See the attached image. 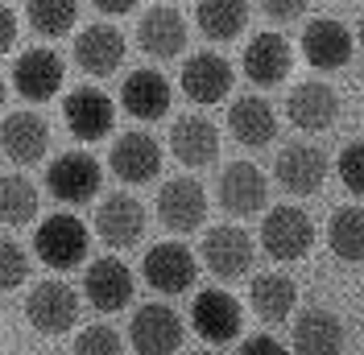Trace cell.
<instances>
[{
  "instance_id": "6da1fadb",
  "label": "cell",
  "mask_w": 364,
  "mask_h": 355,
  "mask_svg": "<svg viewBox=\"0 0 364 355\" xmlns=\"http://www.w3.org/2000/svg\"><path fill=\"white\" fill-rule=\"evenodd\" d=\"M87 248H91V236H87V227H83V219H75L67 211L46 215L38 223V231H33L38 261L50 268H58V273H70L75 265H83L87 261Z\"/></svg>"
},
{
  "instance_id": "7a4b0ae2",
  "label": "cell",
  "mask_w": 364,
  "mask_h": 355,
  "mask_svg": "<svg viewBox=\"0 0 364 355\" xmlns=\"http://www.w3.org/2000/svg\"><path fill=\"white\" fill-rule=\"evenodd\" d=\"M261 248L269 252L273 261H302L311 248H315V223L302 207H273L265 215V227H261Z\"/></svg>"
},
{
  "instance_id": "3957f363",
  "label": "cell",
  "mask_w": 364,
  "mask_h": 355,
  "mask_svg": "<svg viewBox=\"0 0 364 355\" xmlns=\"http://www.w3.org/2000/svg\"><path fill=\"white\" fill-rule=\"evenodd\" d=\"M141 273H145V285L174 297V293H191L195 289V277H199V265H195V252L178 240H161L145 252L141 261Z\"/></svg>"
},
{
  "instance_id": "277c9868",
  "label": "cell",
  "mask_w": 364,
  "mask_h": 355,
  "mask_svg": "<svg viewBox=\"0 0 364 355\" xmlns=\"http://www.w3.org/2000/svg\"><path fill=\"white\" fill-rule=\"evenodd\" d=\"M25 318L33 322V331L42 334H67L75 322H79V293L50 277V281H38L33 293L25 297Z\"/></svg>"
},
{
  "instance_id": "5b68a950",
  "label": "cell",
  "mask_w": 364,
  "mask_h": 355,
  "mask_svg": "<svg viewBox=\"0 0 364 355\" xmlns=\"http://www.w3.org/2000/svg\"><path fill=\"white\" fill-rule=\"evenodd\" d=\"M191 322H195V331H199L203 343L224 347V343H232L236 334L245 331V310L224 289H199V297L191 302Z\"/></svg>"
},
{
  "instance_id": "8992f818",
  "label": "cell",
  "mask_w": 364,
  "mask_h": 355,
  "mask_svg": "<svg viewBox=\"0 0 364 355\" xmlns=\"http://www.w3.org/2000/svg\"><path fill=\"white\" fill-rule=\"evenodd\" d=\"M257 261V248H252V236L245 227H232V223H220L203 236V265L220 277V281H236L245 277Z\"/></svg>"
},
{
  "instance_id": "52a82bcc",
  "label": "cell",
  "mask_w": 364,
  "mask_h": 355,
  "mask_svg": "<svg viewBox=\"0 0 364 355\" xmlns=\"http://www.w3.org/2000/svg\"><path fill=\"white\" fill-rule=\"evenodd\" d=\"M182 318L178 310H170L166 302H149L133 314V327H129V339H133L136 355H174L182 347Z\"/></svg>"
},
{
  "instance_id": "ba28073f",
  "label": "cell",
  "mask_w": 364,
  "mask_h": 355,
  "mask_svg": "<svg viewBox=\"0 0 364 355\" xmlns=\"http://www.w3.org/2000/svg\"><path fill=\"white\" fill-rule=\"evenodd\" d=\"M63 54L58 50H50V45H33V50H25L21 58H17V67H13V87L21 99H33V104H42V99H54L58 91H63Z\"/></svg>"
},
{
  "instance_id": "9c48e42d",
  "label": "cell",
  "mask_w": 364,
  "mask_h": 355,
  "mask_svg": "<svg viewBox=\"0 0 364 355\" xmlns=\"http://www.w3.org/2000/svg\"><path fill=\"white\" fill-rule=\"evenodd\" d=\"M63 120L79 141H104L116 129V104L100 87H75L63 99Z\"/></svg>"
},
{
  "instance_id": "30bf717a",
  "label": "cell",
  "mask_w": 364,
  "mask_h": 355,
  "mask_svg": "<svg viewBox=\"0 0 364 355\" xmlns=\"http://www.w3.org/2000/svg\"><path fill=\"white\" fill-rule=\"evenodd\" d=\"M124 54H129V45H124V33L116 29V25H87L79 38H75V67L91 75V79H108L116 70L124 67Z\"/></svg>"
},
{
  "instance_id": "8fae6325",
  "label": "cell",
  "mask_w": 364,
  "mask_h": 355,
  "mask_svg": "<svg viewBox=\"0 0 364 355\" xmlns=\"http://www.w3.org/2000/svg\"><path fill=\"white\" fill-rule=\"evenodd\" d=\"M352 29L336 17H315L302 29V58L315 70H343L352 62Z\"/></svg>"
},
{
  "instance_id": "7c38bea8",
  "label": "cell",
  "mask_w": 364,
  "mask_h": 355,
  "mask_svg": "<svg viewBox=\"0 0 364 355\" xmlns=\"http://www.w3.org/2000/svg\"><path fill=\"white\" fill-rule=\"evenodd\" d=\"M178 87L191 104H203V108L207 104H220L232 91V62H228L224 54H215V50L191 54L178 75Z\"/></svg>"
},
{
  "instance_id": "4fadbf2b",
  "label": "cell",
  "mask_w": 364,
  "mask_h": 355,
  "mask_svg": "<svg viewBox=\"0 0 364 355\" xmlns=\"http://www.w3.org/2000/svg\"><path fill=\"white\" fill-rule=\"evenodd\" d=\"M158 219L170 231H195L207 219V190L199 178H170L158 190Z\"/></svg>"
},
{
  "instance_id": "5bb4252c",
  "label": "cell",
  "mask_w": 364,
  "mask_h": 355,
  "mask_svg": "<svg viewBox=\"0 0 364 355\" xmlns=\"http://www.w3.org/2000/svg\"><path fill=\"white\" fill-rule=\"evenodd\" d=\"M286 116L302 133H323V129H331L340 120V91L331 87V83L306 79V83H298L286 95Z\"/></svg>"
},
{
  "instance_id": "9a60e30c",
  "label": "cell",
  "mask_w": 364,
  "mask_h": 355,
  "mask_svg": "<svg viewBox=\"0 0 364 355\" xmlns=\"http://www.w3.org/2000/svg\"><path fill=\"white\" fill-rule=\"evenodd\" d=\"M273 174L282 182V190L286 195H315L318 186H323V178H327V153L311 145V141H294V145H286L277 161H273Z\"/></svg>"
},
{
  "instance_id": "2e32d148",
  "label": "cell",
  "mask_w": 364,
  "mask_h": 355,
  "mask_svg": "<svg viewBox=\"0 0 364 355\" xmlns=\"http://www.w3.org/2000/svg\"><path fill=\"white\" fill-rule=\"evenodd\" d=\"M46 190L63 202H87L100 195V161L91 153H63L46 170Z\"/></svg>"
},
{
  "instance_id": "e0dca14e",
  "label": "cell",
  "mask_w": 364,
  "mask_h": 355,
  "mask_svg": "<svg viewBox=\"0 0 364 355\" xmlns=\"http://www.w3.org/2000/svg\"><path fill=\"white\" fill-rule=\"evenodd\" d=\"M215 199L228 215H257L265 199H269V186H265V174L252 165V161H232L220 170V182H215Z\"/></svg>"
},
{
  "instance_id": "ac0fdd59",
  "label": "cell",
  "mask_w": 364,
  "mask_h": 355,
  "mask_svg": "<svg viewBox=\"0 0 364 355\" xmlns=\"http://www.w3.org/2000/svg\"><path fill=\"white\" fill-rule=\"evenodd\" d=\"M186 17H182L174 4H158V9H149L141 25H136V45L149 54V58H178L182 50H186Z\"/></svg>"
},
{
  "instance_id": "d6986e66",
  "label": "cell",
  "mask_w": 364,
  "mask_h": 355,
  "mask_svg": "<svg viewBox=\"0 0 364 355\" xmlns=\"http://www.w3.org/2000/svg\"><path fill=\"white\" fill-rule=\"evenodd\" d=\"M108 165H112V174L120 178V182L145 186V182H154L158 170H161V145L149 133H124L112 145Z\"/></svg>"
},
{
  "instance_id": "ffe728a7",
  "label": "cell",
  "mask_w": 364,
  "mask_h": 355,
  "mask_svg": "<svg viewBox=\"0 0 364 355\" xmlns=\"http://www.w3.org/2000/svg\"><path fill=\"white\" fill-rule=\"evenodd\" d=\"M95 231L108 248H133L145 236V207L133 195H108L95 211Z\"/></svg>"
},
{
  "instance_id": "44dd1931",
  "label": "cell",
  "mask_w": 364,
  "mask_h": 355,
  "mask_svg": "<svg viewBox=\"0 0 364 355\" xmlns=\"http://www.w3.org/2000/svg\"><path fill=\"white\" fill-rule=\"evenodd\" d=\"M170 153L178 157L186 170L211 165V161L220 157V133H215V124H211L207 116H199V111L178 116L174 129H170Z\"/></svg>"
},
{
  "instance_id": "7402d4cb",
  "label": "cell",
  "mask_w": 364,
  "mask_h": 355,
  "mask_svg": "<svg viewBox=\"0 0 364 355\" xmlns=\"http://www.w3.org/2000/svg\"><path fill=\"white\" fill-rule=\"evenodd\" d=\"M240 67L249 75V83H257V87H277V83H286V75L294 67V50H290V42L282 33H257L245 45V62Z\"/></svg>"
},
{
  "instance_id": "603a6c76",
  "label": "cell",
  "mask_w": 364,
  "mask_h": 355,
  "mask_svg": "<svg viewBox=\"0 0 364 355\" xmlns=\"http://www.w3.org/2000/svg\"><path fill=\"white\" fill-rule=\"evenodd\" d=\"M83 293H87V302L100 314H116V310H124L129 297H133V273L120 265L116 256H104V261L87 265Z\"/></svg>"
},
{
  "instance_id": "cb8c5ba5",
  "label": "cell",
  "mask_w": 364,
  "mask_h": 355,
  "mask_svg": "<svg viewBox=\"0 0 364 355\" xmlns=\"http://www.w3.org/2000/svg\"><path fill=\"white\" fill-rule=\"evenodd\" d=\"M0 149L13 157L17 165H33L50 149V124L38 111H13L0 124Z\"/></svg>"
},
{
  "instance_id": "d4e9b609",
  "label": "cell",
  "mask_w": 364,
  "mask_h": 355,
  "mask_svg": "<svg viewBox=\"0 0 364 355\" xmlns=\"http://www.w3.org/2000/svg\"><path fill=\"white\" fill-rule=\"evenodd\" d=\"M120 104H124V111L133 116V120H161L166 111H170V83H166V75H158V70H133L124 83H120Z\"/></svg>"
},
{
  "instance_id": "484cf974",
  "label": "cell",
  "mask_w": 364,
  "mask_h": 355,
  "mask_svg": "<svg viewBox=\"0 0 364 355\" xmlns=\"http://www.w3.org/2000/svg\"><path fill=\"white\" fill-rule=\"evenodd\" d=\"M228 129L245 149H265L277 136V111L269 108V99L261 95H245L228 108Z\"/></svg>"
},
{
  "instance_id": "4316f807",
  "label": "cell",
  "mask_w": 364,
  "mask_h": 355,
  "mask_svg": "<svg viewBox=\"0 0 364 355\" xmlns=\"http://www.w3.org/2000/svg\"><path fill=\"white\" fill-rule=\"evenodd\" d=\"M298 355H343V322L331 310H302L294 322Z\"/></svg>"
},
{
  "instance_id": "83f0119b",
  "label": "cell",
  "mask_w": 364,
  "mask_h": 355,
  "mask_svg": "<svg viewBox=\"0 0 364 355\" xmlns=\"http://www.w3.org/2000/svg\"><path fill=\"white\" fill-rule=\"evenodd\" d=\"M249 302L265 322H286L298 306V285L286 273H261L249 285Z\"/></svg>"
},
{
  "instance_id": "f1b7e54d",
  "label": "cell",
  "mask_w": 364,
  "mask_h": 355,
  "mask_svg": "<svg viewBox=\"0 0 364 355\" xmlns=\"http://www.w3.org/2000/svg\"><path fill=\"white\" fill-rule=\"evenodd\" d=\"M195 21L199 33L211 42H236L249 25V0H199Z\"/></svg>"
},
{
  "instance_id": "f546056e",
  "label": "cell",
  "mask_w": 364,
  "mask_h": 355,
  "mask_svg": "<svg viewBox=\"0 0 364 355\" xmlns=\"http://www.w3.org/2000/svg\"><path fill=\"white\" fill-rule=\"evenodd\" d=\"M38 186L25 174H4L0 178V223L4 227H25L38 215Z\"/></svg>"
},
{
  "instance_id": "4dcf8cb0",
  "label": "cell",
  "mask_w": 364,
  "mask_h": 355,
  "mask_svg": "<svg viewBox=\"0 0 364 355\" xmlns=\"http://www.w3.org/2000/svg\"><path fill=\"white\" fill-rule=\"evenodd\" d=\"M327 244L331 252L348 261V265H356L364 256V215L360 207H340L336 215H331V227H327Z\"/></svg>"
},
{
  "instance_id": "1f68e13d",
  "label": "cell",
  "mask_w": 364,
  "mask_h": 355,
  "mask_svg": "<svg viewBox=\"0 0 364 355\" xmlns=\"http://www.w3.org/2000/svg\"><path fill=\"white\" fill-rule=\"evenodd\" d=\"M25 17L42 38H67L79 21V0H29Z\"/></svg>"
},
{
  "instance_id": "d6a6232c",
  "label": "cell",
  "mask_w": 364,
  "mask_h": 355,
  "mask_svg": "<svg viewBox=\"0 0 364 355\" xmlns=\"http://www.w3.org/2000/svg\"><path fill=\"white\" fill-rule=\"evenodd\" d=\"M29 281V252L13 236H0V293L21 289Z\"/></svg>"
},
{
  "instance_id": "836d02e7",
  "label": "cell",
  "mask_w": 364,
  "mask_h": 355,
  "mask_svg": "<svg viewBox=\"0 0 364 355\" xmlns=\"http://www.w3.org/2000/svg\"><path fill=\"white\" fill-rule=\"evenodd\" d=\"M336 170H340V182L348 195H364V141H348L343 145Z\"/></svg>"
},
{
  "instance_id": "e575fe53",
  "label": "cell",
  "mask_w": 364,
  "mask_h": 355,
  "mask_svg": "<svg viewBox=\"0 0 364 355\" xmlns=\"http://www.w3.org/2000/svg\"><path fill=\"white\" fill-rule=\"evenodd\" d=\"M75 355H124V343H120V334L112 327H87V331H79L75 339Z\"/></svg>"
},
{
  "instance_id": "d590c367",
  "label": "cell",
  "mask_w": 364,
  "mask_h": 355,
  "mask_svg": "<svg viewBox=\"0 0 364 355\" xmlns=\"http://www.w3.org/2000/svg\"><path fill=\"white\" fill-rule=\"evenodd\" d=\"M306 4L311 0H261V9H265L269 21H294V17L306 13Z\"/></svg>"
},
{
  "instance_id": "8d00e7d4",
  "label": "cell",
  "mask_w": 364,
  "mask_h": 355,
  "mask_svg": "<svg viewBox=\"0 0 364 355\" xmlns=\"http://www.w3.org/2000/svg\"><path fill=\"white\" fill-rule=\"evenodd\" d=\"M240 355H290L273 334H252V339H245L240 343Z\"/></svg>"
},
{
  "instance_id": "74e56055",
  "label": "cell",
  "mask_w": 364,
  "mask_h": 355,
  "mask_svg": "<svg viewBox=\"0 0 364 355\" xmlns=\"http://www.w3.org/2000/svg\"><path fill=\"white\" fill-rule=\"evenodd\" d=\"M13 42H17V17L9 4H0V54H9Z\"/></svg>"
},
{
  "instance_id": "f35d334b",
  "label": "cell",
  "mask_w": 364,
  "mask_h": 355,
  "mask_svg": "<svg viewBox=\"0 0 364 355\" xmlns=\"http://www.w3.org/2000/svg\"><path fill=\"white\" fill-rule=\"evenodd\" d=\"M100 13H108V17H124V13H133L136 0H91Z\"/></svg>"
},
{
  "instance_id": "ab89813d",
  "label": "cell",
  "mask_w": 364,
  "mask_h": 355,
  "mask_svg": "<svg viewBox=\"0 0 364 355\" xmlns=\"http://www.w3.org/2000/svg\"><path fill=\"white\" fill-rule=\"evenodd\" d=\"M4 91H9V87H4V79H0V104H4Z\"/></svg>"
},
{
  "instance_id": "60d3db41",
  "label": "cell",
  "mask_w": 364,
  "mask_h": 355,
  "mask_svg": "<svg viewBox=\"0 0 364 355\" xmlns=\"http://www.w3.org/2000/svg\"><path fill=\"white\" fill-rule=\"evenodd\" d=\"M191 355H215V351H191Z\"/></svg>"
}]
</instances>
